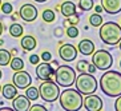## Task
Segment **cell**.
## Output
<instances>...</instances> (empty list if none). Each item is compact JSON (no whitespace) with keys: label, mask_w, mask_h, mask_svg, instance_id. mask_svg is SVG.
I'll return each mask as SVG.
<instances>
[{"label":"cell","mask_w":121,"mask_h":111,"mask_svg":"<svg viewBox=\"0 0 121 111\" xmlns=\"http://www.w3.org/2000/svg\"><path fill=\"white\" fill-rule=\"evenodd\" d=\"M100 88L109 98L121 95V72L107 70L100 79Z\"/></svg>","instance_id":"obj_1"},{"label":"cell","mask_w":121,"mask_h":111,"mask_svg":"<svg viewBox=\"0 0 121 111\" xmlns=\"http://www.w3.org/2000/svg\"><path fill=\"white\" fill-rule=\"evenodd\" d=\"M57 99L60 102L61 108L65 111H78L82 107V94H80L76 88L65 87Z\"/></svg>","instance_id":"obj_2"},{"label":"cell","mask_w":121,"mask_h":111,"mask_svg":"<svg viewBox=\"0 0 121 111\" xmlns=\"http://www.w3.org/2000/svg\"><path fill=\"white\" fill-rule=\"evenodd\" d=\"M99 36L103 43L108 46H117L121 40V25L114 22L103 23L100 25Z\"/></svg>","instance_id":"obj_3"},{"label":"cell","mask_w":121,"mask_h":111,"mask_svg":"<svg viewBox=\"0 0 121 111\" xmlns=\"http://www.w3.org/2000/svg\"><path fill=\"white\" fill-rule=\"evenodd\" d=\"M76 90H77L80 94H84V95H88V94H93L96 92L97 87V79L89 74V72H80V75L76 76L75 83Z\"/></svg>","instance_id":"obj_4"},{"label":"cell","mask_w":121,"mask_h":111,"mask_svg":"<svg viewBox=\"0 0 121 111\" xmlns=\"http://www.w3.org/2000/svg\"><path fill=\"white\" fill-rule=\"evenodd\" d=\"M53 76H55V82L60 87H71L75 83L76 72L71 66L63 64V66H59L57 67Z\"/></svg>","instance_id":"obj_5"},{"label":"cell","mask_w":121,"mask_h":111,"mask_svg":"<svg viewBox=\"0 0 121 111\" xmlns=\"http://www.w3.org/2000/svg\"><path fill=\"white\" fill-rule=\"evenodd\" d=\"M60 95V86L56 84L55 80H43V83L39 87V97L47 102L52 103Z\"/></svg>","instance_id":"obj_6"},{"label":"cell","mask_w":121,"mask_h":111,"mask_svg":"<svg viewBox=\"0 0 121 111\" xmlns=\"http://www.w3.org/2000/svg\"><path fill=\"white\" fill-rule=\"evenodd\" d=\"M92 63L95 64V67L97 70L107 71L113 64V58H112L109 51L99 50V51H95L92 54Z\"/></svg>","instance_id":"obj_7"},{"label":"cell","mask_w":121,"mask_h":111,"mask_svg":"<svg viewBox=\"0 0 121 111\" xmlns=\"http://www.w3.org/2000/svg\"><path fill=\"white\" fill-rule=\"evenodd\" d=\"M82 107L88 111H100L103 110V99L96 94H88L82 98Z\"/></svg>","instance_id":"obj_8"},{"label":"cell","mask_w":121,"mask_h":111,"mask_svg":"<svg viewBox=\"0 0 121 111\" xmlns=\"http://www.w3.org/2000/svg\"><path fill=\"white\" fill-rule=\"evenodd\" d=\"M12 82L17 88L25 90L28 86H31L32 83V78L28 72H25L24 70H19V71H15L13 76H12Z\"/></svg>","instance_id":"obj_9"},{"label":"cell","mask_w":121,"mask_h":111,"mask_svg":"<svg viewBox=\"0 0 121 111\" xmlns=\"http://www.w3.org/2000/svg\"><path fill=\"white\" fill-rule=\"evenodd\" d=\"M59 56L64 62H73L77 58V48L73 44L65 43L59 48Z\"/></svg>","instance_id":"obj_10"},{"label":"cell","mask_w":121,"mask_h":111,"mask_svg":"<svg viewBox=\"0 0 121 111\" xmlns=\"http://www.w3.org/2000/svg\"><path fill=\"white\" fill-rule=\"evenodd\" d=\"M36 75L40 80H52L55 75V71L52 66L48 63V62H44V63H37V67H36Z\"/></svg>","instance_id":"obj_11"},{"label":"cell","mask_w":121,"mask_h":111,"mask_svg":"<svg viewBox=\"0 0 121 111\" xmlns=\"http://www.w3.org/2000/svg\"><path fill=\"white\" fill-rule=\"evenodd\" d=\"M19 15H20V18L27 23L35 22L36 18H37V8H36L33 4H24V5H22V8H20Z\"/></svg>","instance_id":"obj_12"},{"label":"cell","mask_w":121,"mask_h":111,"mask_svg":"<svg viewBox=\"0 0 121 111\" xmlns=\"http://www.w3.org/2000/svg\"><path fill=\"white\" fill-rule=\"evenodd\" d=\"M103 11L109 15H116L121 12V0H101Z\"/></svg>","instance_id":"obj_13"},{"label":"cell","mask_w":121,"mask_h":111,"mask_svg":"<svg viewBox=\"0 0 121 111\" xmlns=\"http://www.w3.org/2000/svg\"><path fill=\"white\" fill-rule=\"evenodd\" d=\"M29 106H31V100L25 95H16L12 99V108L16 111H28Z\"/></svg>","instance_id":"obj_14"},{"label":"cell","mask_w":121,"mask_h":111,"mask_svg":"<svg viewBox=\"0 0 121 111\" xmlns=\"http://www.w3.org/2000/svg\"><path fill=\"white\" fill-rule=\"evenodd\" d=\"M77 50L78 52L84 56H89L95 52V44H93L92 40L89 39H82L78 42V46H77Z\"/></svg>","instance_id":"obj_15"},{"label":"cell","mask_w":121,"mask_h":111,"mask_svg":"<svg viewBox=\"0 0 121 111\" xmlns=\"http://www.w3.org/2000/svg\"><path fill=\"white\" fill-rule=\"evenodd\" d=\"M0 92H3V97L5 98V99L12 100L16 95H17V87L15 86V84H12V83H7V84H4V86L1 87V91H0Z\"/></svg>","instance_id":"obj_16"},{"label":"cell","mask_w":121,"mask_h":111,"mask_svg":"<svg viewBox=\"0 0 121 111\" xmlns=\"http://www.w3.org/2000/svg\"><path fill=\"white\" fill-rule=\"evenodd\" d=\"M20 44H22V47H23V50H24V51H32V50H35V48H36L37 42H36V39L33 38V36L25 35L24 38H22Z\"/></svg>","instance_id":"obj_17"},{"label":"cell","mask_w":121,"mask_h":111,"mask_svg":"<svg viewBox=\"0 0 121 111\" xmlns=\"http://www.w3.org/2000/svg\"><path fill=\"white\" fill-rule=\"evenodd\" d=\"M60 11L63 14V16L65 18H69L71 15L76 14V4L73 1H64V3L60 5Z\"/></svg>","instance_id":"obj_18"},{"label":"cell","mask_w":121,"mask_h":111,"mask_svg":"<svg viewBox=\"0 0 121 111\" xmlns=\"http://www.w3.org/2000/svg\"><path fill=\"white\" fill-rule=\"evenodd\" d=\"M97 68L95 67L93 63H89L86 60H80L77 62V71L78 72H89V74H93L96 72Z\"/></svg>","instance_id":"obj_19"},{"label":"cell","mask_w":121,"mask_h":111,"mask_svg":"<svg viewBox=\"0 0 121 111\" xmlns=\"http://www.w3.org/2000/svg\"><path fill=\"white\" fill-rule=\"evenodd\" d=\"M25 97L28 98L29 100H32V102H35V100L39 99V88H36V87L33 86H28L27 88H25Z\"/></svg>","instance_id":"obj_20"},{"label":"cell","mask_w":121,"mask_h":111,"mask_svg":"<svg viewBox=\"0 0 121 111\" xmlns=\"http://www.w3.org/2000/svg\"><path fill=\"white\" fill-rule=\"evenodd\" d=\"M24 32V28H23L22 24L19 23H13V24L9 27V34H11L12 38H20Z\"/></svg>","instance_id":"obj_21"},{"label":"cell","mask_w":121,"mask_h":111,"mask_svg":"<svg viewBox=\"0 0 121 111\" xmlns=\"http://www.w3.org/2000/svg\"><path fill=\"white\" fill-rule=\"evenodd\" d=\"M11 58H12V54L9 51L0 48V66H8L9 62H11Z\"/></svg>","instance_id":"obj_22"},{"label":"cell","mask_w":121,"mask_h":111,"mask_svg":"<svg viewBox=\"0 0 121 111\" xmlns=\"http://www.w3.org/2000/svg\"><path fill=\"white\" fill-rule=\"evenodd\" d=\"M9 66H11V68L13 71H19V70H23V68H24V62H23V59H20V58H13V59L11 58Z\"/></svg>","instance_id":"obj_23"},{"label":"cell","mask_w":121,"mask_h":111,"mask_svg":"<svg viewBox=\"0 0 121 111\" xmlns=\"http://www.w3.org/2000/svg\"><path fill=\"white\" fill-rule=\"evenodd\" d=\"M89 24L92 25V27H100V25L103 24V16L100 14H93L91 15V18H89Z\"/></svg>","instance_id":"obj_24"},{"label":"cell","mask_w":121,"mask_h":111,"mask_svg":"<svg viewBox=\"0 0 121 111\" xmlns=\"http://www.w3.org/2000/svg\"><path fill=\"white\" fill-rule=\"evenodd\" d=\"M95 7L93 0H80L78 1V8H81L82 11H91Z\"/></svg>","instance_id":"obj_25"},{"label":"cell","mask_w":121,"mask_h":111,"mask_svg":"<svg viewBox=\"0 0 121 111\" xmlns=\"http://www.w3.org/2000/svg\"><path fill=\"white\" fill-rule=\"evenodd\" d=\"M55 19H56V15H55V12L52 10H44L43 11V20L44 22L51 23V22H53Z\"/></svg>","instance_id":"obj_26"},{"label":"cell","mask_w":121,"mask_h":111,"mask_svg":"<svg viewBox=\"0 0 121 111\" xmlns=\"http://www.w3.org/2000/svg\"><path fill=\"white\" fill-rule=\"evenodd\" d=\"M67 36L68 38H71V39H75L78 36V29L76 25H71V27H68L67 28Z\"/></svg>","instance_id":"obj_27"},{"label":"cell","mask_w":121,"mask_h":111,"mask_svg":"<svg viewBox=\"0 0 121 111\" xmlns=\"http://www.w3.org/2000/svg\"><path fill=\"white\" fill-rule=\"evenodd\" d=\"M0 10L3 11V14H12V11H13V5H12L11 3H3V4H0Z\"/></svg>","instance_id":"obj_28"},{"label":"cell","mask_w":121,"mask_h":111,"mask_svg":"<svg viewBox=\"0 0 121 111\" xmlns=\"http://www.w3.org/2000/svg\"><path fill=\"white\" fill-rule=\"evenodd\" d=\"M68 23L71 25H76L78 23V15L77 14H73V15H71L69 18H68V20H67Z\"/></svg>","instance_id":"obj_29"},{"label":"cell","mask_w":121,"mask_h":111,"mask_svg":"<svg viewBox=\"0 0 121 111\" xmlns=\"http://www.w3.org/2000/svg\"><path fill=\"white\" fill-rule=\"evenodd\" d=\"M40 58L43 59V62H51V59H52V54H51L49 51H44L43 54L40 55Z\"/></svg>","instance_id":"obj_30"},{"label":"cell","mask_w":121,"mask_h":111,"mask_svg":"<svg viewBox=\"0 0 121 111\" xmlns=\"http://www.w3.org/2000/svg\"><path fill=\"white\" fill-rule=\"evenodd\" d=\"M28 110L29 111H47V108L44 106H40V104H33V106H29Z\"/></svg>","instance_id":"obj_31"},{"label":"cell","mask_w":121,"mask_h":111,"mask_svg":"<svg viewBox=\"0 0 121 111\" xmlns=\"http://www.w3.org/2000/svg\"><path fill=\"white\" fill-rule=\"evenodd\" d=\"M29 62H31V64L36 66L40 62V56H39V55H36V54L35 55H31V56H29Z\"/></svg>","instance_id":"obj_32"},{"label":"cell","mask_w":121,"mask_h":111,"mask_svg":"<svg viewBox=\"0 0 121 111\" xmlns=\"http://www.w3.org/2000/svg\"><path fill=\"white\" fill-rule=\"evenodd\" d=\"M114 110L116 111H121V95H118L116 102H114Z\"/></svg>","instance_id":"obj_33"},{"label":"cell","mask_w":121,"mask_h":111,"mask_svg":"<svg viewBox=\"0 0 121 111\" xmlns=\"http://www.w3.org/2000/svg\"><path fill=\"white\" fill-rule=\"evenodd\" d=\"M95 10H96L97 14H101V12H103V7H101V5H96V7H95Z\"/></svg>","instance_id":"obj_34"},{"label":"cell","mask_w":121,"mask_h":111,"mask_svg":"<svg viewBox=\"0 0 121 111\" xmlns=\"http://www.w3.org/2000/svg\"><path fill=\"white\" fill-rule=\"evenodd\" d=\"M12 110H13L12 107H1L0 108V111H12Z\"/></svg>","instance_id":"obj_35"},{"label":"cell","mask_w":121,"mask_h":111,"mask_svg":"<svg viewBox=\"0 0 121 111\" xmlns=\"http://www.w3.org/2000/svg\"><path fill=\"white\" fill-rule=\"evenodd\" d=\"M1 34H3V23L0 22V36H1Z\"/></svg>","instance_id":"obj_36"},{"label":"cell","mask_w":121,"mask_h":111,"mask_svg":"<svg viewBox=\"0 0 121 111\" xmlns=\"http://www.w3.org/2000/svg\"><path fill=\"white\" fill-rule=\"evenodd\" d=\"M35 1H37V3H45L47 0H35Z\"/></svg>","instance_id":"obj_37"},{"label":"cell","mask_w":121,"mask_h":111,"mask_svg":"<svg viewBox=\"0 0 121 111\" xmlns=\"http://www.w3.org/2000/svg\"><path fill=\"white\" fill-rule=\"evenodd\" d=\"M11 19H12V20L15 22V20H16V15H12V16H11Z\"/></svg>","instance_id":"obj_38"},{"label":"cell","mask_w":121,"mask_h":111,"mask_svg":"<svg viewBox=\"0 0 121 111\" xmlns=\"http://www.w3.org/2000/svg\"><path fill=\"white\" fill-rule=\"evenodd\" d=\"M1 76H3V72H1V70H0V79H1Z\"/></svg>","instance_id":"obj_39"},{"label":"cell","mask_w":121,"mask_h":111,"mask_svg":"<svg viewBox=\"0 0 121 111\" xmlns=\"http://www.w3.org/2000/svg\"><path fill=\"white\" fill-rule=\"evenodd\" d=\"M118 44H120V50H121V40H120V43H118Z\"/></svg>","instance_id":"obj_40"},{"label":"cell","mask_w":121,"mask_h":111,"mask_svg":"<svg viewBox=\"0 0 121 111\" xmlns=\"http://www.w3.org/2000/svg\"><path fill=\"white\" fill-rule=\"evenodd\" d=\"M120 68H121V60H120Z\"/></svg>","instance_id":"obj_41"},{"label":"cell","mask_w":121,"mask_h":111,"mask_svg":"<svg viewBox=\"0 0 121 111\" xmlns=\"http://www.w3.org/2000/svg\"><path fill=\"white\" fill-rule=\"evenodd\" d=\"M0 91H1V86H0Z\"/></svg>","instance_id":"obj_42"},{"label":"cell","mask_w":121,"mask_h":111,"mask_svg":"<svg viewBox=\"0 0 121 111\" xmlns=\"http://www.w3.org/2000/svg\"><path fill=\"white\" fill-rule=\"evenodd\" d=\"M0 4H1V0H0Z\"/></svg>","instance_id":"obj_43"},{"label":"cell","mask_w":121,"mask_h":111,"mask_svg":"<svg viewBox=\"0 0 121 111\" xmlns=\"http://www.w3.org/2000/svg\"><path fill=\"white\" fill-rule=\"evenodd\" d=\"M8 1H11V0H8Z\"/></svg>","instance_id":"obj_44"},{"label":"cell","mask_w":121,"mask_h":111,"mask_svg":"<svg viewBox=\"0 0 121 111\" xmlns=\"http://www.w3.org/2000/svg\"><path fill=\"white\" fill-rule=\"evenodd\" d=\"M120 25H121V24H120Z\"/></svg>","instance_id":"obj_45"}]
</instances>
